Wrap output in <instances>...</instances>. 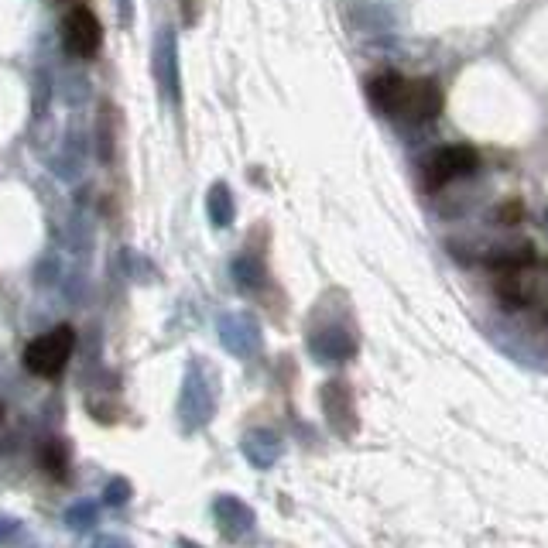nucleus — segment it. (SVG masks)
Here are the masks:
<instances>
[{
  "mask_svg": "<svg viewBox=\"0 0 548 548\" xmlns=\"http://www.w3.org/2000/svg\"><path fill=\"white\" fill-rule=\"evenodd\" d=\"M213 518L216 528L227 542H244V538L254 535L257 528V514L251 511V504H244L237 494H220L213 501Z\"/></svg>",
  "mask_w": 548,
  "mask_h": 548,
  "instance_id": "10",
  "label": "nucleus"
},
{
  "mask_svg": "<svg viewBox=\"0 0 548 548\" xmlns=\"http://www.w3.org/2000/svg\"><path fill=\"white\" fill-rule=\"evenodd\" d=\"M483 261H487L494 271H521V268H528V264L535 261V247L525 244V240H514V244H504V247L487 251Z\"/></svg>",
  "mask_w": 548,
  "mask_h": 548,
  "instance_id": "14",
  "label": "nucleus"
},
{
  "mask_svg": "<svg viewBox=\"0 0 548 548\" xmlns=\"http://www.w3.org/2000/svg\"><path fill=\"white\" fill-rule=\"evenodd\" d=\"M66 463H69L66 442H48V449H45V470L55 473V477H66Z\"/></svg>",
  "mask_w": 548,
  "mask_h": 548,
  "instance_id": "18",
  "label": "nucleus"
},
{
  "mask_svg": "<svg viewBox=\"0 0 548 548\" xmlns=\"http://www.w3.org/2000/svg\"><path fill=\"white\" fill-rule=\"evenodd\" d=\"M93 548H134L127 538H120V535H103V538H96Z\"/></svg>",
  "mask_w": 548,
  "mask_h": 548,
  "instance_id": "23",
  "label": "nucleus"
},
{
  "mask_svg": "<svg viewBox=\"0 0 548 548\" xmlns=\"http://www.w3.org/2000/svg\"><path fill=\"white\" fill-rule=\"evenodd\" d=\"M96 518H100V507L93 501H76L66 511V528L76 531V535H83V531H90L96 525Z\"/></svg>",
  "mask_w": 548,
  "mask_h": 548,
  "instance_id": "17",
  "label": "nucleus"
},
{
  "mask_svg": "<svg viewBox=\"0 0 548 548\" xmlns=\"http://www.w3.org/2000/svg\"><path fill=\"white\" fill-rule=\"evenodd\" d=\"M480 165L477 148L470 144H446V148H435L422 165V179L429 189H442L449 182H459L466 175H473Z\"/></svg>",
  "mask_w": 548,
  "mask_h": 548,
  "instance_id": "3",
  "label": "nucleus"
},
{
  "mask_svg": "<svg viewBox=\"0 0 548 548\" xmlns=\"http://www.w3.org/2000/svg\"><path fill=\"white\" fill-rule=\"evenodd\" d=\"M206 213H209V223L216 230H227L237 216V203H233V192L227 182H213L206 192Z\"/></svg>",
  "mask_w": 548,
  "mask_h": 548,
  "instance_id": "15",
  "label": "nucleus"
},
{
  "mask_svg": "<svg viewBox=\"0 0 548 548\" xmlns=\"http://www.w3.org/2000/svg\"><path fill=\"white\" fill-rule=\"evenodd\" d=\"M72 350H76V329L55 326L24 346V367L35 377H45L48 381V377H59L62 370H66Z\"/></svg>",
  "mask_w": 548,
  "mask_h": 548,
  "instance_id": "2",
  "label": "nucleus"
},
{
  "mask_svg": "<svg viewBox=\"0 0 548 548\" xmlns=\"http://www.w3.org/2000/svg\"><path fill=\"white\" fill-rule=\"evenodd\" d=\"M103 501H107L110 507H124L127 501H131V483H127L124 477H114L103 487Z\"/></svg>",
  "mask_w": 548,
  "mask_h": 548,
  "instance_id": "20",
  "label": "nucleus"
},
{
  "mask_svg": "<svg viewBox=\"0 0 548 548\" xmlns=\"http://www.w3.org/2000/svg\"><path fill=\"white\" fill-rule=\"evenodd\" d=\"M346 21H350L353 31H364L367 38L391 35V31L398 28V14H394L388 4H374V0L353 4L350 11H346Z\"/></svg>",
  "mask_w": 548,
  "mask_h": 548,
  "instance_id": "11",
  "label": "nucleus"
},
{
  "mask_svg": "<svg viewBox=\"0 0 548 548\" xmlns=\"http://www.w3.org/2000/svg\"><path fill=\"white\" fill-rule=\"evenodd\" d=\"M21 531V521L11 518V514H0V542H7V538H14Z\"/></svg>",
  "mask_w": 548,
  "mask_h": 548,
  "instance_id": "22",
  "label": "nucleus"
},
{
  "mask_svg": "<svg viewBox=\"0 0 548 548\" xmlns=\"http://www.w3.org/2000/svg\"><path fill=\"white\" fill-rule=\"evenodd\" d=\"M309 353L319 364H346L357 357V336L340 322H326L309 333Z\"/></svg>",
  "mask_w": 548,
  "mask_h": 548,
  "instance_id": "6",
  "label": "nucleus"
},
{
  "mask_svg": "<svg viewBox=\"0 0 548 548\" xmlns=\"http://www.w3.org/2000/svg\"><path fill=\"white\" fill-rule=\"evenodd\" d=\"M0 415H4V408H0Z\"/></svg>",
  "mask_w": 548,
  "mask_h": 548,
  "instance_id": "27",
  "label": "nucleus"
},
{
  "mask_svg": "<svg viewBox=\"0 0 548 548\" xmlns=\"http://www.w3.org/2000/svg\"><path fill=\"white\" fill-rule=\"evenodd\" d=\"M240 453H244V459L254 466V470H271V466L278 463V456H281L278 432L251 429V432L244 435V439H240Z\"/></svg>",
  "mask_w": 548,
  "mask_h": 548,
  "instance_id": "12",
  "label": "nucleus"
},
{
  "mask_svg": "<svg viewBox=\"0 0 548 548\" xmlns=\"http://www.w3.org/2000/svg\"><path fill=\"white\" fill-rule=\"evenodd\" d=\"M179 548H203V545H196V542H189V538H179Z\"/></svg>",
  "mask_w": 548,
  "mask_h": 548,
  "instance_id": "26",
  "label": "nucleus"
},
{
  "mask_svg": "<svg viewBox=\"0 0 548 548\" xmlns=\"http://www.w3.org/2000/svg\"><path fill=\"white\" fill-rule=\"evenodd\" d=\"M62 45L76 59H93L103 45V28L90 7H72L62 18Z\"/></svg>",
  "mask_w": 548,
  "mask_h": 548,
  "instance_id": "4",
  "label": "nucleus"
},
{
  "mask_svg": "<svg viewBox=\"0 0 548 548\" xmlns=\"http://www.w3.org/2000/svg\"><path fill=\"white\" fill-rule=\"evenodd\" d=\"M521 220H525V206H521V199H507L504 206H497V223H504V227H518Z\"/></svg>",
  "mask_w": 548,
  "mask_h": 548,
  "instance_id": "21",
  "label": "nucleus"
},
{
  "mask_svg": "<svg viewBox=\"0 0 548 548\" xmlns=\"http://www.w3.org/2000/svg\"><path fill=\"white\" fill-rule=\"evenodd\" d=\"M216 401H220V391H216V377L203 360H192L185 367L182 377V391H179V425L182 432H199L213 422L216 415Z\"/></svg>",
  "mask_w": 548,
  "mask_h": 548,
  "instance_id": "1",
  "label": "nucleus"
},
{
  "mask_svg": "<svg viewBox=\"0 0 548 548\" xmlns=\"http://www.w3.org/2000/svg\"><path fill=\"white\" fill-rule=\"evenodd\" d=\"M216 336H220V343L240 360L257 357L264 346L261 326H257V319L247 316V312H223V316L216 319Z\"/></svg>",
  "mask_w": 548,
  "mask_h": 548,
  "instance_id": "5",
  "label": "nucleus"
},
{
  "mask_svg": "<svg viewBox=\"0 0 548 548\" xmlns=\"http://www.w3.org/2000/svg\"><path fill=\"white\" fill-rule=\"evenodd\" d=\"M322 411H326V422L333 432H340L343 439H350L357 432V401L346 381H326L319 391Z\"/></svg>",
  "mask_w": 548,
  "mask_h": 548,
  "instance_id": "8",
  "label": "nucleus"
},
{
  "mask_svg": "<svg viewBox=\"0 0 548 548\" xmlns=\"http://www.w3.org/2000/svg\"><path fill=\"white\" fill-rule=\"evenodd\" d=\"M182 18H185V24H196L199 11H196V4H192V0H182Z\"/></svg>",
  "mask_w": 548,
  "mask_h": 548,
  "instance_id": "25",
  "label": "nucleus"
},
{
  "mask_svg": "<svg viewBox=\"0 0 548 548\" xmlns=\"http://www.w3.org/2000/svg\"><path fill=\"white\" fill-rule=\"evenodd\" d=\"M230 274L233 281H237V288H244V292H261V288L268 285V268H264V261L254 254L233 257Z\"/></svg>",
  "mask_w": 548,
  "mask_h": 548,
  "instance_id": "16",
  "label": "nucleus"
},
{
  "mask_svg": "<svg viewBox=\"0 0 548 548\" xmlns=\"http://www.w3.org/2000/svg\"><path fill=\"white\" fill-rule=\"evenodd\" d=\"M114 4H117V18H120V24L127 28V24L134 21V0H114Z\"/></svg>",
  "mask_w": 548,
  "mask_h": 548,
  "instance_id": "24",
  "label": "nucleus"
},
{
  "mask_svg": "<svg viewBox=\"0 0 548 548\" xmlns=\"http://www.w3.org/2000/svg\"><path fill=\"white\" fill-rule=\"evenodd\" d=\"M155 76L161 86V96H165L172 107L182 103V76H179V42H175L172 28H161L155 38Z\"/></svg>",
  "mask_w": 548,
  "mask_h": 548,
  "instance_id": "7",
  "label": "nucleus"
},
{
  "mask_svg": "<svg viewBox=\"0 0 548 548\" xmlns=\"http://www.w3.org/2000/svg\"><path fill=\"white\" fill-rule=\"evenodd\" d=\"M124 261H127V274H131V278H137V281H155V264H151L144 254L124 251Z\"/></svg>",
  "mask_w": 548,
  "mask_h": 548,
  "instance_id": "19",
  "label": "nucleus"
},
{
  "mask_svg": "<svg viewBox=\"0 0 548 548\" xmlns=\"http://www.w3.org/2000/svg\"><path fill=\"white\" fill-rule=\"evenodd\" d=\"M442 110V90L432 79H408L405 96H401V107L394 117L408 120V124H429L439 117Z\"/></svg>",
  "mask_w": 548,
  "mask_h": 548,
  "instance_id": "9",
  "label": "nucleus"
},
{
  "mask_svg": "<svg viewBox=\"0 0 548 548\" xmlns=\"http://www.w3.org/2000/svg\"><path fill=\"white\" fill-rule=\"evenodd\" d=\"M405 86H408V79L401 76V72H377V76L367 83V93L377 110L394 117L401 107V96H405Z\"/></svg>",
  "mask_w": 548,
  "mask_h": 548,
  "instance_id": "13",
  "label": "nucleus"
}]
</instances>
